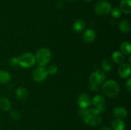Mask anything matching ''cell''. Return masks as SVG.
<instances>
[{
    "label": "cell",
    "instance_id": "3957f363",
    "mask_svg": "<svg viewBox=\"0 0 131 130\" xmlns=\"http://www.w3.org/2000/svg\"><path fill=\"white\" fill-rule=\"evenodd\" d=\"M51 52L49 48H42L37 51L36 54V61L40 66L47 64L51 59Z\"/></svg>",
    "mask_w": 131,
    "mask_h": 130
},
{
    "label": "cell",
    "instance_id": "4fadbf2b",
    "mask_svg": "<svg viewBox=\"0 0 131 130\" xmlns=\"http://www.w3.org/2000/svg\"><path fill=\"white\" fill-rule=\"evenodd\" d=\"M85 28V22L83 19H78L73 24V30L75 33H80Z\"/></svg>",
    "mask_w": 131,
    "mask_h": 130
},
{
    "label": "cell",
    "instance_id": "ffe728a7",
    "mask_svg": "<svg viewBox=\"0 0 131 130\" xmlns=\"http://www.w3.org/2000/svg\"><path fill=\"white\" fill-rule=\"evenodd\" d=\"M0 108L4 111H8L11 108V103L7 98H3L0 99Z\"/></svg>",
    "mask_w": 131,
    "mask_h": 130
},
{
    "label": "cell",
    "instance_id": "d4e9b609",
    "mask_svg": "<svg viewBox=\"0 0 131 130\" xmlns=\"http://www.w3.org/2000/svg\"><path fill=\"white\" fill-rule=\"evenodd\" d=\"M10 116H11V118L15 121H17L20 118V113L17 110L12 111L11 113H10Z\"/></svg>",
    "mask_w": 131,
    "mask_h": 130
},
{
    "label": "cell",
    "instance_id": "5bb4252c",
    "mask_svg": "<svg viewBox=\"0 0 131 130\" xmlns=\"http://www.w3.org/2000/svg\"><path fill=\"white\" fill-rule=\"evenodd\" d=\"M92 101V104L95 106V108H99V107L104 106L105 99L102 96L97 95L95 97H93Z\"/></svg>",
    "mask_w": 131,
    "mask_h": 130
},
{
    "label": "cell",
    "instance_id": "4dcf8cb0",
    "mask_svg": "<svg viewBox=\"0 0 131 130\" xmlns=\"http://www.w3.org/2000/svg\"><path fill=\"white\" fill-rule=\"evenodd\" d=\"M84 1H86V2H89V1H91L92 0H84Z\"/></svg>",
    "mask_w": 131,
    "mask_h": 130
},
{
    "label": "cell",
    "instance_id": "8fae6325",
    "mask_svg": "<svg viewBox=\"0 0 131 130\" xmlns=\"http://www.w3.org/2000/svg\"><path fill=\"white\" fill-rule=\"evenodd\" d=\"M83 40L86 43H92L96 38V33L92 29H87L84 33L83 36Z\"/></svg>",
    "mask_w": 131,
    "mask_h": 130
},
{
    "label": "cell",
    "instance_id": "30bf717a",
    "mask_svg": "<svg viewBox=\"0 0 131 130\" xmlns=\"http://www.w3.org/2000/svg\"><path fill=\"white\" fill-rule=\"evenodd\" d=\"M113 115L117 119H124L127 116V112L126 109L122 107H116L113 109Z\"/></svg>",
    "mask_w": 131,
    "mask_h": 130
},
{
    "label": "cell",
    "instance_id": "44dd1931",
    "mask_svg": "<svg viewBox=\"0 0 131 130\" xmlns=\"http://www.w3.org/2000/svg\"><path fill=\"white\" fill-rule=\"evenodd\" d=\"M120 50L123 54L129 55L131 52L130 43L129 42H124L120 45Z\"/></svg>",
    "mask_w": 131,
    "mask_h": 130
},
{
    "label": "cell",
    "instance_id": "ba28073f",
    "mask_svg": "<svg viewBox=\"0 0 131 130\" xmlns=\"http://www.w3.org/2000/svg\"><path fill=\"white\" fill-rule=\"evenodd\" d=\"M92 103L90 98L89 95L86 93H81L79 96V98L78 99V104L79 107L81 109H86L88 108Z\"/></svg>",
    "mask_w": 131,
    "mask_h": 130
},
{
    "label": "cell",
    "instance_id": "5b68a950",
    "mask_svg": "<svg viewBox=\"0 0 131 130\" xmlns=\"http://www.w3.org/2000/svg\"><path fill=\"white\" fill-rule=\"evenodd\" d=\"M111 5L107 1H100L95 6V12L101 16L110 14L111 10Z\"/></svg>",
    "mask_w": 131,
    "mask_h": 130
},
{
    "label": "cell",
    "instance_id": "277c9868",
    "mask_svg": "<svg viewBox=\"0 0 131 130\" xmlns=\"http://www.w3.org/2000/svg\"><path fill=\"white\" fill-rule=\"evenodd\" d=\"M18 60L19 66L24 68L32 67L36 62L35 56L30 52H26L21 54L18 58Z\"/></svg>",
    "mask_w": 131,
    "mask_h": 130
},
{
    "label": "cell",
    "instance_id": "ac0fdd59",
    "mask_svg": "<svg viewBox=\"0 0 131 130\" xmlns=\"http://www.w3.org/2000/svg\"><path fill=\"white\" fill-rule=\"evenodd\" d=\"M112 57L113 61L117 64H122L125 60V57L124 55L119 51H116L114 52L112 54Z\"/></svg>",
    "mask_w": 131,
    "mask_h": 130
},
{
    "label": "cell",
    "instance_id": "d6986e66",
    "mask_svg": "<svg viewBox=\"0 0 131 130\" xmlns=\"http://www.w3.org/2000/svg\"><path fill=\"white\" fill-rule=\"evenodd\" d=\"M112 127L114 130H124L125 125L122 120L116 119L113 121Z\"/></svg>",
    "mask_w": 131,
    "mask_h": 130
},
{
    "label": "cell",
    "instance_id": "f1b7e54d",
    "mask_svg": "<svg viewBox=\"0 0 131 130\" xmlns=\"http://www.w3.org/2000/svg\"><path fill=\"white\" fill-rule=\"evenodd\" d=\"M98 86H99V85H94V84H91L90 88H91V89H92V90H97V89H98Z\"/></svg>",
    "mask_w": 131,
    "mask_h": 130
},
{
    "label": "cell",
    "instance_id": "7402d4cb",
    "mask_svg": "<svg viewBox=\"0 0 131 130\" xmlns=\"http://www.w3.org/2000/svg\"><path fill=\"white\" fill-rule=\"evenodd\" d=\"M102 69L106 72H110L113 70V64L108 59H106L103 61L102 64Z\"/></svg>",
    "mask_w": 131,
    "mask_h": 130
},
{
    "label": "cell",
    "instance_id": "e0dca14e",
    "mask_svg": "<svg viewBox=\"0 0 131 130\" xmlns=\"http://www.w3.org/2000/svg\"><path fill=\"white\" fill-rule=\"evenodd\" d=\"M119 29L122 33H129L130 31V22L127 20H123L119 24Z\"/></svg>",
    "mask_w": 131,
    "mask_h": 130
},
{
    "label": "cell",
    "instance_id": "1f68e13d",
    "mask_svg": "<svg viewBox=\"0 0 131 130\" xmlns=\"http://www.w3.org/2000/svg\"><path fill=\"white\" fill-rule=\"evenodd\" d=\"M66 1H75V0H66Z\"/></svg>",
    "mask_w": 131,
    "mask_h": 130
},
{
    "label": "cell",
    "instance_id": "2e32d148",
    "mask_svg": "<svg viewBox=\"0 0 131 130\" xmlns=\"http://www.w3.org/2000/svg\"><path fill=\"white\" fill-rule=\"evenodd\" d=\"M11 80L10 74L5 70H0V84H6Z\"/></svg>",
    "mask_w": 131,
    "mask_h": 130
},
{
    "label": "cell",
    "instance_id": "7c38bea8",
    "mask_svg": "<svg viewBox=\"0 0 131 130\" xmlns=\"http://www.w3.org/2000/svg\"><path fill=\"white\" fill-rule=\"evenodd\" d=\"M130 2L131 0H122L120 2L121 11L126 14H130L131 13Z\"/></svg>",
    "mask_w": 131,
    "mask_h": 130
},
{
    "label": "cell",
    "instance_id": "9a60e30c",
    "mask_svg": "<svg viewBox=\"0 0 131 130\" xmlns=\"http://www.w3.org/2000/svg\"><path fill=\"white\" fill-rule=\"evenodd\" d=\"M28 90L26 89L23 87L18 88L16 90V96L17 98H19L20 100H24L28 97Z\"/></svg>",
    "mask_w": 131,
    "mask_h": 130
},
{
    "label": "cell",
    "instance_id": "cb8c5ba5",
    "mask_svg": "<svg viewBox=\"0 0 131 130\" xmlns=\"http://www.w3.org/2000/svg\"><path fill=\"white\" fill-rule=\"evenodd\" d=\"M47 73L50 74L51 75H54L57 73L58 71V68L56 65H51L48 68V69L47 70Z\"/></svg>",
    "mask_w": 131,
    "mask_h": 130
},
{
    "label": "cell",
    "instance_id": "83f0119b",
    "mask_svg": "<svg viewBox=\"0 0 131 130\" xmlns=\"http://www.w3.org/2000/svg\"><path fill=\"white\" fill-rule=\"evenodd\" d=\"M56 6L57 8L60 9V8H61L63 6V3L62 1H58V2L57 3V4H56Z\"/></svg>",
    "mask_w": 131,
    "mask_h": 130
},
{
    "label": "cell",
    "instance_id": "f546056e",
    "mask_svg": "<svg viewBox=\"0 0 131 130\" xmlns=\"http://www.w3.org/2000/svg\"><path fill=\"white\" fill-rule=\"evenodd\" d=\"M101 130H112V129H111L109 127H107V126H104V127H102L101 129Z\"/></svg>",
    "mask_w": 131,
    "mask_h": 130
},
{
    "label": "cell",
    "instance_id": "484cf974",
    "mask_svg": "<svg viewBox=\"0 0 131 130\" xmlns=\"http://www.w3.org/2000/svg\"><path fill=\"white\" fill-rule=\"evenodd\" d=\"M10 64L12 67H17L19 65V60L17 57H12L10 60Z\"/></svg>",
    "mask_w": 131,
    "mask_h": 130
},
{
    "label": "cell",
    "instance_id": "603a6c76",
    "mask_svg": "<svg viewBox=\"0 0 131 130\" xmlns=\"http://www.w3.org/2000/svg\"><path fill=\"white\" fill-rule=\"evenodd\" d=\"M110 12H111L113 17L114 18H119L122 15V11L118 8H114L111 9Z\"/></svg>",
    "mask_w": 131,
    "mask_h": 130
},
{
    "label": "cell",
    "instance_id": "8992f818",
    "mask_svg": "<svg viewBox=\"0 0 131 130\" xmlns=\"http://www.w3.org/2000/svg\"><path fill=\"white\" fill-rule=\"evenodd\" d=\"M47 71L43 66H40L36 68L33 73V80L37 82H41L46 80L47 78Z\"/></svg>",
    "mask_w": 131,
    "mask_h": 130
},
{
    "label": "cell",
    "instance_id": "7a4b0ae2",
    "mask_svg": "<svg viewBox=\"0 0 131 130\" xmlns=\"http://www.w3.org/2000/svg\"><path fill=\"white\" fill-rule=\"evenodd\" d=\"M104 93L110 98H116L120 93V86L117 82L113 80L106 81L102 86Z\"/></svg>",
    "mask_w": 131,
    "mask_h": 130
},
{
    "label": "cell",
    "instance_id": "4316f807",
    "mask_svg": "<svg viewBox=\"0 0 131 130\" xmlns=\"http://www.w3.org/2000/svg\"><path fill=\"white\" fill-rule=\"evenodd\" d=\"M125 87H126V89H127V90L129 92H130L131 90V79H129V80L127 81L126 84H125Z\"/></svg>",
    "mask_w": 131,
    "mask_h": 130
},
{
    "label": "cell",
    "instance_id": "6da1fadb",
    "mask_svg": "<svg viewBox=\"0 0 131 130\" xmlns=\"http://www.w3.org/2000/svg\"><path fill=\"white\" fill-rule=\"evenodd\" d=\"M82 117L84 120V122L89 126H98L101 123V121H102L101 113L95 108L85 110Z\"/></svg>",
    "mask_w": 131,
    "mask_h": 130
},
{
    "label": "cell",
    "instance_id": "9c48e42d",
    "mask_svg": "<svg viewBox=\"0 0 131 130\" xmlns=\"http://www.w3.org/2000/svg\"><path fill=\"white\" fill-rule=\"evenodd\" d=\"M118 74L122 79H127L130 75V64L123 63L118 68Z\"/></svg>",
    "mask_w": 131,
    "mask_h": 130
},
{
    "label": "cell",
    "instance_id": "52a82bcc",
    "mask_svg": "<svg viewBox=\"0 0 131 130\" xmlns=\"http://www.w3.org/2000/svg\"><path fill=\"white\" fill-rule=\"evenodd\" d=\"M105 79H106V75L104 71L97 70L91 75L90 77V82L91 83V84L99 85L104 82Z\"/></svg>",
    "mask_w": 131,
    "mask_h": 130
}]
</instances>
